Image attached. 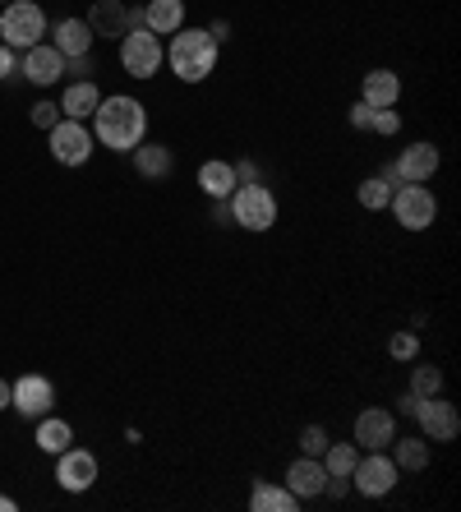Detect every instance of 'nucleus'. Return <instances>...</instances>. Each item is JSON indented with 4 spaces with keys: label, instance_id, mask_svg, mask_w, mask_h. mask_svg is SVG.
I'll return each mask as SVG.
<instances>
[{
    "label": "nucleus",
    "instance_id": "1",
    "mask_svg": "<svg viewBox=\"0 0 461 512\" xmlns=\"http://www.w3.org/2000/svg\"><path fill=\"white\" fill-rule=\"evenodd\" d=\"M93 139L111 153H134L143 139H148V107L130 93L102 97L93 111Z\"/></svg>",
    "mask_w": 461,
    "mask_h": 512
},
{
    "label": "nucleus",
    "instance_id": "2",
    "mask_svg": "<svg viewBox=\"0 0 461 512\" xmlns=\"http://www.w3.org/2000/svg\"><path fill=\"white\" fill-rule=\"evenodd\" d=\"M166 65L180 84H203L217 70V42L208 37V28H176L166 42Z\"/></svg>",
    "mask_w": 461,
    "mask_h": 512
},
{
    "label": "nucleus",
    "instance_id": "3",
    "mask_svg": "<svg viewBox=\"0 0 461 512\" xmlns=\"http://www.w3.org/2000/svg\"><path fill=\"white\" fill-rule=\"evenodd\" d=\"M226 213H231V222H236L240 231H268L272 222H277V194L268 190V185H259V180H245V185H236L231 190V199H226Z\"/></svg>",
    "mask_w": 461,
    "mask_h": 512
},
{
    "label": "nucleus",
    "instance_id": "4",
    "mask_svg": "<svg viewBox=\"0 0 461 512\" xmlns=\"http://www.w3.org/2000/svg\"><path fill=\"white\" fill-rule=\"evenodd\" d=\"M47 37V14L37 0H10L5 10H0V42L14 51H28L37 47Z\"/></svg>",
    "mask_w": 461,
    "mask_h": 512
},
{
    "label": "nucleus",
    "instance_id": "5",
    "mask_svg": "<svg viewBox=\"0 0 461 512\" xmlns=\"http://www.w3.org/2000/svg\"><path fill=\"white\" fill-rule=\"evenodd\" d=\"M162 60H166L162 37L148 33L143 24L120 37V70L130 74V79H153V74L162 70Z\"/></svg>",
    "mask_w": 461,
    "mask_h": 512
},
{
    "label": "nucleus",
    "instance_id": "6",
    "mask_svg": "<svg viewBox=\"0 0 461 512\" xmlns=\"http://www.w3.org/2000/svg\"><path fill=\"white\" fill-rule=\"evenodd\" d=\"M388 208H392V217H397V227H406V231H425L438 222V199L429 185H402V190H392Z\"/></svg>",
    "mask_w": 461,
    "mask_h": 512
},
{
    "label": "nucleus",
    "instance_id": "7",
    "mask_svg": "<svg viewBox=\"0 0 461 512\" xmlns=\"http://www.w3.org/2000/svg\"><path fill=\"white\" fill-rule=\"evenodd\" d=\"M93 130L83 125V120H65L60 116L56 125L47 130V148H51V157H56L60 167H83L88 157H93Z\"/></svg>",
    "mask_w": 461,
    "mask_h": 512
},
{
    "label": "nucleus",
    "instance_id": "8",
    "mask_svg": "<svg viewBox=\"0 0 461 512\" xmlns=\"http://www.w3.org/2000/svg\"><path fill=\"white\" fill-rule=\"evenodd\" d=\"M411 416L420 420V434H425L429 443H452V439L461 434V416H457V406H452L443 393L420 397Z\"/></svg>",
    "mask_w": 461,
    "mask_h": 512
},
{
    "label": "nucleus",
    "instance_id": "9",
    "mask_svg": "<svg viewBox=\"0 0 461 512\" xmlns=\"http://www.w3.org/2000/svg\"><path fill=\"white\" fill-rule=\"evenodd\" d=\"M397 439V416L388 406H365L355 416V429H351V443L365 448V453H388V443Z\"/></svg>",
    "mask_w": 461,
    "mask_h": 512
},
{
    "label": "nucleus",
    "instance_id": "10",
    "mask_svg": "<svg viewBox=\"0 0 461 512\" xmlns=\"http://www.w3.org/2000/svg\"><path fill=\"white\" fill-rule=\"evenodd\" d=\"M397 462H392L388 453H369V457H360L355 462V471H351V489H360L365 499H383V494H392L397 489Z\"/></svg>",
    "mask_w": 461,
    "mask_h": 512
},
{
    "label": "nucleus",
    "instance_id": "11",
    "mask_svg": "<svg viewBox=\"0 0 461 512\" xmlns=\"http://www.w3.org/2000/svg\"><path fill=\"white\" fill-rule=\"evenodd\" d=\"M83 24L93 28V37H102V42H120L130 28H139V10H130L125 0H93Z\"/></svg>",
    "mask_w": 461,
    "mask_h": 512
},
{
    "label": "nucleus",
    "instance_id": "12",
    "mask_svg": "<svg viewBox=\"0 0 461 512\" xmlns=\"http://www.w3.org/2000/svg\"><path fill=\"white\" fill-rule=\"evenodd\" d=\"M10 406L24 420H42V416H51V406H56V388H51V379H42V374H24L19 383H10Z\"/></svg>",
    "mask_w": 461,
    "mask_h": 512
},
{
    "label": "nucleus",
    "instance_id": "13",
    "mask_svg": "<svg viewBox=\"0 0 461 512\" xmlns=\"http://www.w3.org/2000/svg\"><path fill=\"white\" fill-rule=\"evenodd\" d=\"M97 480V457L88 453V448H65V453L56 457V485L65 489V494H83V489H93Z\"/></svg>",
    "mask_w": 461,
    "mask_h": 512
},
{
    "label": "nucleus",
    "instance_id": "14",
    "mask_svg": "<svg viewBox=\"0 0 461 512\" xmlns=\"http://www.w3.org/2000/svg\"><path fill=\"white\" fill-rule=\"evenodd\" d=\"M19 74H24L28 84H37V88H51V84H60V79H65V56H60L56 47H47V42H37V47L24 51Z\"/></svg>",
    "mask_w": 461,
    "mask_h": 512
},
{
    "label": "nucleus",
    "instance_id": "15",
    "mask_svg": "<svg viewBox=\"0 0 461 512\" xmlns=\"http://www.w3.org/2000/svg\"><path fill=\"white\" fill-rule=\"evenodd\" d=\"M438 162H443V153H438L434 143H411V148H402V157L392 162V171H397V180L402 185H425V180H434Z\"/></svg>",
    "mask_w": 461,
    "mask_h": 512
},
{
    "label": "nucleus",
    "instance_id": "16",
    "mask_svg": "<svg viewBox=\"0 0 461 512\" xmlns=\"http://www.w3.org/2000/svg\"><path fill=\"white\" fill-rule=\"evenodd\" d=\"M323 485H328V471H323L319 457L300 453L296 462L286 466V489H291L296 499H323Z\"/></svg>",
    "mask_w": 461,
    "mask_h": 512
},
{
    "label": "nucleus",
    "instance_id": "17",
    "mask_svg": "<svg viewBox=\"0 0 461 512\" xmlns=\"http://www.w3.org/2000/svg\"><path fill=\"white\" fill-rule=\"evenodd\" d=\"M139 24L157 37H171L176 28H185V0H148L139 10Z\"/></svg>",
    "mask_w": 461,
    "mask_h": 512
},
{
    "label": "nucleus",
    "instance_id": "18",
    "mask_svg": "<svg viewBox=\"0 0 461 512\" xmlns=\"http://www.w3.org/2000/svg\"><path fill=\"white\" fill-rule=\"evenodd\" d=\"M360 102H369V107H397V102H402V74L369 70L365 84H360Z\"/></svg>",
    "mask_w": 461,
    "mask_h": 512
},
{
    "label": "nucleus",
    "instance_id": "19",
    "mask_svg": "<svg viewBox=\"0 0 461 512\" xmlns=\"http://www.w3.org/2000/svg\"><path fill=\"white\" fill-rule=\"evenodd\" d=\"M97 102H102L97 84H93V79H79V84H70L65 93H60L56 107H60V116H65V120H93Z\"/></svg>",
    "mask_w": 461,
    "mask_h": 512
},
{
    "label": "nucleus",
    "instance_id": "20",
    "mask_svg": "<svg viewBox=\"0 0 461 512\" xmlns=\"http://www.w3.org/2000/svg\"><path fill=\"white\" fill-rule=\"evenodd\" d=\"M93 28L83 24V19H60L56 24V42H51V47L60 51V56L65 60H74V56H93Z\"/></svg>",
    "mask_w": 461,
    "mask_h": 512
},
{
    "label": "nucleus",
    "instance_id": "21",
    "mask_svg": "<svg viewBox=\"0 0 461 512\" xmlns=\"http://www.w3.org/2000/svg\"><path fill=\"white\" fill-rule=\"evenodd\" d=\"M236 185H240V180H236V162H203V167H199V190L208 194L213 203H226Z\"/></svg>",
    "mask_w": 461,
    "mask_h": 512
},
{
    "label": "nucleus",
    "instance_id": "22",
    "mask_svg": "<svg viewBox=\"0 0 461 512\" xmlns=\"http://www.w3.org/2000/svg\"><path fill=\"white\" fill-rule=\"evenodd\" d=\"M130 157H134V167H139L143 180H166V176H171V167H176L171 148H166V143H148V139H143Z\"/></svg>",
    "mask_w": 461,
    "mask_h": 512
},
{
    "label": "nucleus",
    "instance_id": "23",
    "mask_svg": "<svg viewBox=\"0 0 461 512\" xmlns=\"http://www.w3.org/2000/svg\"><path fill=\"white\" fill-rule=\"evenodd\" d=\"M388 448H392L397 471H411V476H415V471H425V466H429V439H425V434H406V439L397 434Z\"/></svg>",
    "mask_w": 461,
    "mask_h": 512
},
{
    "label": "nucleus",
    "instance_id": "24",
    "mask_svg": "<svg viewBox=\"0 0 461 512\" xmlns=\"http://www.w3.org/2000/svg\"><path fill=\"white\" fill-rule=\"evenodd\" d=\"M296 494L282 485H272V480H254V489H249V508L254 512H291L296 508Z\"/></svg>",
    "mask_w": 461,
    "mask_h": 512
},
{
    "label": "nucleus",
    "instance_id": "25",
    "mask_svg": "<svg viewBox=\"0 0 461 512\" xmlns=\"http://www.w3.org/2000/svg\"><path fill=\"white\" fill-rule=\"evenodd\" d=\"M70 443H74L70 420H56V416H42V420H37V448H42V453L60 457L65 448H70Z\"/></svg>",
    "mask_w": 461,
    "mask_h": 512
},
{
    "label": "nucleus",
    "instance_id": "26",
    "mask_svg": "<svg viewBox=\"0 0 461 512\" xmlns=\"http://www.w3.org/2000/svg\"><path fill=\"white\" fill-rule=\"evenodd\" d=\"M319 462H323V471H328V476H346V480H351L355 462H360V448H355V443H328Z\"/></svg>",
    "mask_w": 461,
    "mask_h": 512
},
{
    "label": "nucleus",
    "instance_id": "27",
    "mask_svg": "<svg viewBox=\"0 0 461 512\" xmlns=\"http://www.w3.org/2000/svg\"><path fill=\"white\" fill-rule=\"evenodd\" d=\"M355 199H360V208H365V213H383V208H388V199H392V185L383 176H369V180H360Z\"/></svg>",
    "mask_w": 461,
    "mask_h": 512
},
{
    "label": "nucleus",
    "instance_id": "28",
    "mask_svg": "<svg viewBox=\"0 0 461 512\" xmlns=\"http://www.w3.org/2000/svg\"><path fill=\"white\" fill-rule=\"evenodd\" d=\"M411 393L415 397L443 393V370H438V365H420V370H411Z\"/></svg>",
    "mask_w": 461,
    "mask_h": 512
},
{
    "label": "nucleus",
    "instance_id": "29",
    "mask_svg": "<svg viewBox=\"0 0 461 512\" xmlns=\"http://www.w3.org/2000/svg\"><path fill=\"white\" fill-rule=\"evenodd\" d=\"M369 130L383 134V139H392V134L402 130V111H397V107H374V120H369Z\"/></svg>",
    "mask_w": 461,
    "mask_h": 512
},
{
    "label": "nucleus",
    "instance_id": "30",
    "mask_svg": "<svg viewBox=\"0 0 461 512\" xmlns=\"http://www.w3.org/2000/svg\"><path fill=\"white\" fill-rule=\"evenodd\" d=\"M328 429H323V425H305V429H300V453H305V457H323V448H328Z\"/></svg>",
    "mask_w": 461,
    "mask_h": 512
},
{
    "label": "nucleus",
    "instance_id": "31",
    "mask_svg": "<svg viewBox=\"0 0 461 512\" xmlns=\"http://www.w3.org/2000/svg\"><path fill=\"white\" fill-rule=\"evenodd\" d=\"M388 356L392 360H415L420 356V337L415 333H392L388 337Z\"/></svg>",
    "mask_w": 461,
    "mask_h": 512
},
{
    "label": "nucleus",
    "instance_id": "32",
    "mask_svg": "<svg viewBox=\"0 0 461 512\" xmlns=\"http://www.w3.org/2000/svg\"><path fill=\"white\" fill-rule=\"evenodd\" d=\"M28 120H33L37 130H51V125L60 120V107H56V102H37V107L28 111Z\"/></svg>",
    "mask_w": 461,
    "mask_h": 512
},
{
    "label": "nucleus",
    "instance_id": "33",
    "mask_svg": "<svg viewBox=\"0 0 461 512\" xmlns=\"http://www.w3.org/2000/svg\"><path fill=\"white\" fill-rule=\"evenodd\" d=\"M10 74H19V51L0 42V79H10Z\"/></svg>",
    "mask_w": 461,
    "mask_h": 512
},
{
    "label": "nucleus",
    "instance_id": "34",
    "mask_svg": "<svg viewBox=\"0 0 461 512\" xmlns=\"http://www.w3.org/2000/svg\"><path fill=\"white\" fill-rule=\"evenodd\" d=\"M355 125V130H369V120H374V107H369V102H355L351 107V116H346Z\"/></svg>",
    "mask_w": 461,
    "mask_h": 512
},
{
    "label": "nucleus",
    "instance_id": "35",
    "mask_svg": "<svg viewBox=\"0 0 461 512\" xmlns=\"http://www.w3.org/2000/svg\"><path fill=\"white\" fill-rule=\"evenodd\" d=\"M226 33H231V24H226V19H217V24H213V28H208V37H213L217 47H222V37H226Z\"/></svg>",
    "mask_w": 461,
    "mask_h": 512
},
{
    "label": "nucleus",
    "instance_id": "36",
    "mask_svg": "<svg viewBox=\"0 0 461 512\" xmlns=\"http://www.w3.org/2000/svg\"><path fill=\"white\" fill-rule=\"evenodd\" d=\"M415 402H420V397H415V393H402V402H397V411H402V416H411V411H415Z\"/></svg>",
    "mask_w": 461,
    "mask_h": 512
},
{
    "label": "nucleus",
    "instance_id": "37",
    "mask_svg": "<svg viewBox=\"0 0 461 512\" xmlns=\"http://www.w3.org/2000/svg\"><path fill=\"white\" fill-rule=\"evenodd\" d=\"M0 411H10V383L0 379Z\"/></svg>",
    "mask_w": 461,
    "mask_h": 512
},
{
    "label": "nucleus",
    "instance_id": "38",
    "mask_svg": "<svg viewBox=\"0 0 461 512\" xmlns=\"http://www.w3.org/2000/svg\"><path fill=\"white\" fill-rule=\"evenodd\" d=\"M14 508H19V503H14L10 494H0V512H14Z\"/></svg>",
    "mask_w": 461,
    "mask_h": 512
},
{
    "label": "nucleus",
    "instance_id": "39",
    "mask_svg": "<svg viewBox=\"0 0 461 512\" xmlns=\"http://www.w3.org/2000/svg\"><path fill=\"white\" fill-rule=\"evenodd\" d=\"M0 5H10V0H0Z\"/></svg>",
    "mask_w": 461,
    "mask_h": 512
}]
</instances>
